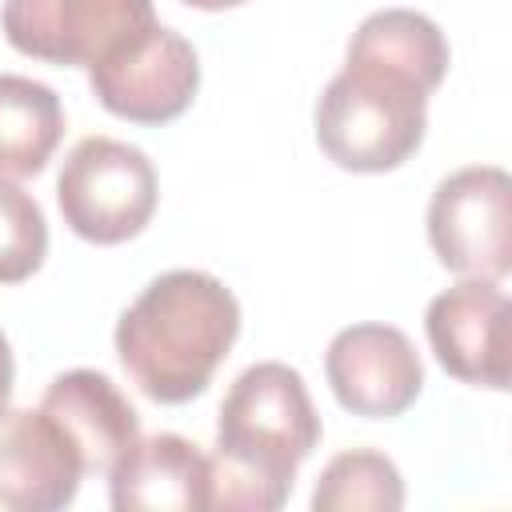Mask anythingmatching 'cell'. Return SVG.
Wrapping results in <instances>:
<instances>
[{
	"instance_id": "cell-11",
	"label": "cell",
	"mask_w": 512,
	"mask_h": 512,
	"mask_svg": "<svg viewBox=\"0 0 512 512\" xmlns=\"http://www.w3.org/2000/svg\"><path fill=\"white\" fill-rule=\"evenodd\" d=\"M208 476V456L188 436H136L108 468V504L116 512H200Z\"/></svg>"
},
{
	"instance_id": "cell-16",
	"label": "cell",
	"mask_w": 512,
	"mask_h": 512,
	"mask_svg": "<svg viewBox=\"0 0 512 512\" xmlns=\"http://www.w3.org/2000/svg\"><path fill=\"white\" fill-rule=\"evenodd\" d=\"M12 380H16V360H12V348L0 332V408H8V400H12Z\"/></svg>"
},
{
	"instance_id": "cell-2",
	"label": "cell",
	"mask_w": 512,
	"mask_h": 512,
	"mask_svg": "<svg viewBox=\"0 0 512 512\" xmlns=\"http://www.w3.org/2000/svg\"><path fill=\"white\" fill-rule=\"evenodd\" d=\"M240 336V300L200 268H172L116 320V356L156 404L196 400Z\"/></svg>"
},
{
	"instance_id": "cell-5",
	"label": "cell",
	"mask_w": 512,
	"mask_h": 512,
	"mask_svg": "<svg viewBox=\"0 0 512 512\" xmlns=\"http://www.w3.org/2000/svg\"><path fill=\"white\" fill-rule=\"evenodd\" d=\"M152 0H4L0 28L20 56L92 68L156 28Z\"/></svg>"
},
{
	"instance_id": "cell-10",
	"label": "cell",
	"mask_w": 512,
	"mask_h": 512,
	"mask_svg": "<svg viewBox=\"0 0 512 512\" xmlns=\"http://www.w3.org/2000/svg\"><path fill=\"white\" fill-rule=\"evenodd\" d=\"M84 464L44 408H0V508L56 512L76 500Z\"/></svg>"
},
{
	"instance_id": "cell-9",
	"label": "cell",
	"mask_w": 512,
	"mask_h": 512,
	"mask_svg": "<svg viewBox=\"0 0 512 512\" xmlns=\"http://www.w3.org/2000/svg\"><path fill=\"white\" fill-rule=\"evenodd\" d=\"M440 368L476 388H508V296L500 280H460L424 312Z\"/></svg>"
},
{
	"instance_id": "cell-7",
	"label": "cell",
	"mask_w": 512,
	"mask_h": 512,
	"mask_svg": "<svg viewBox=\"0 0 512 512\" xmlns=\"http://www.w3.org/2000/svg\"><path fill=\"white\" fill-rule=\"evenodd\" d=\"M92 96L120 120L168 124L188 112L200 88L196 48L176 28H148L136 44L88 68Z\"/></svg>"
},
{
	"instance_id": "cell-13",
	"label": "cell",
	"mask_w": 512,
	"mask_h": 512,
	"mask_svg": "<svg viewBox=\"0 0 512 512\" xmlns=\"http://www.w3.org/2000/svg\"><path fill=\"white\" fill-rule=\"evenodd\" d=\"M64 136L60 96L20 72H0V176L20 180L44 172Z\"/></svg>"
},
{
	"instance_id": "cell-12",
	"label": "cell",
	"mask_w": 512,
	"mask_h": 512,
	"mask_svg": "<svg viewBox=\"0 0 512 512\" xmlns=\"http://www.w3.org/2000/svg\"><path fill=\"white\" fill-rule=\"evenodd\" d=\"M40 408L72 440L84 472H104L108 476L116 456L140 436V416L128 404V396L104 372H92V368L60 372L44 388Z\"/></svg>"
},
{
	"instance_id": "cell-6",
	"label": "cell",
	"mask_w": 512,
	"mask_h": 512,
	"mask_svg": "<svg viewBox=\"0 0 512 512\" xmlns=\"http://www.w3.org/2000/svg\"><path fill=\"white\" fill-rule=\"evenodd\" d=\"M428 244L464 280H504L512 268V180L496 164L444 176L428 200Z\"/></svg>"
},
{
	"instance_id": "cell-3",
	"label": "cell",
	"mask_w": 512,
	"mask_h": 512,
	"mask_svg": "<svg viewBox=\"0 0 512 512\" xmlns=\"http://www.w3.org/2000/svg\"><path fill=\"white\" fill-rule=\"evenodd\" d=\"M432 92L396 64L344 52V68L324 84L312 112L316 144L344 172H392L424 144Z\"/></svg>"
},
{
	"instance_id": "cell-1",
	"label": "cell",
	"mask_w": 512,
	"mask_h": 512,
	"mask_svg": "<svg viewBox=\"0 0 512 512\" xmlns=\"http://www.w3.org/2000/svg\"><path fill=\"white\" fill-rule=\"evenodd\" d=\"M324 424L304 376L280 360L244 368L216 416L208 456V508L276 512L292 496L296 468L316 452Z\"/></svg>"
},
{
	"instance_id": "cell-17",
	"label": "cell",
	"mask_w": 512,
	"mask_h": 512,
	"mask_svg": "<svg viewBox=\"0 0 512 512\" xmlns=\"http://www.w3.org/2000/svg\"><path fill=\"white\" fill-rule=\"evenodd\" d=\"M188 8H200V12H224V8H236L244 0H184Z\"/></svg>"
},
{
	"instance_id": "cell-15",
	"label": "cell",
	"mask_w": 512,
	"mask_h": 512,
	"mask_svg": "<svg viewBox=\"0 0 512 512\" xmlns=\"http://www.w3.org/2000/svg\"><path fill=\"white\" fill-rule=\"evenodd\" d=\"M48 256V220L32 192L0 176V284H20Z\"/></svg>"
},
{
	"instance_id": "cell-14",
	"label": "cell",
	"mask_w": 512,
	"mask_h": 512,
	"mask_svg": "<svg viewBox=\"0 0 512 512\" xmlns=\"http://www.w3.org/2000/svg\"><path fill=\"white\" fill-rule=\"evenodd\" d=\"M312 508L316 512H396L404 508L400 468L372 448L340 452L316 476Z\"/></svg>"
},
{
	"instance_id": "cell-8",
	"label": "cell",
	"mask_w": 512,
	"mask_h": 512,
	"mask_svg": "<svg viewBox=\"0 0 512 512\" xmlns=\"http://www.w3.org/2000/svg\"><path fill=\"white\" fill-rule=\"evenodd\" d=\"M324 376L336 404L364 420H392L424 392L420 352L392 324L340 328L324 352Z\"/></svg>"
},
{
	"instance_id": "cell-4",
	"label": "cell",
	"mask_w": 512,
	"mask_h": 512,
	"mask_svg": "<svg viewBox=\"0 0 512 512\" xmlns=\"http://www.w3.org/2000/svg\"><path fill=\"white\" fill-rule=\"evenodd\" d=\"M156 168L124 140L84 136L60 164L56 200L64 224L88 244H124L140 236L156 212Z\"/></svg>"
}]
</instances>
